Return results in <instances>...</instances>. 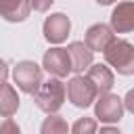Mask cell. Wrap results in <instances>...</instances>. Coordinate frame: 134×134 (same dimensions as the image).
<instances>
[{
  "mask_svg": "<svg viewBox=\"0 0 134 134\" xmlns=\"http://www.w3.org/2000/svg\"><path fill=\"white\" fill-rule=\"evenodd\" d=\"M0 13L8 21H21L29 13L27 0H0Z\"/></svg>",
  "mask_w": 134,
  "mask_h": 134,
  "instance_id": "cell-8",
  "label": "cell"
},
{
  "mask_svg": "<svg viewBox=\"0 0 134 134\" xmlns=\"http://www.w3.org/2000/svg\"><path fill=\"white\" fill-rule=\"evenodd\" d=\"M69 57H71L73 69H84L90 63V59H92V50H88L82 42H73L69 46Z\"/></svg>",
  "mask_w": 134,
  "mask_h": 134,
  "instance_id": "cell-10",
  "label": "cell"
},
{
  "mask_svg": "<svg viewBox=\"0 0 134 134\" xmlns=\"http://www.w3.org/2000/svg\"><path fill=\"white\" fill-rule=\"evenodd\" d=\"M96 113H98L100 117H105V119H115V117H119V115H121L119 98H115V96H107V98H103V100L98 103Z\"/></svg>",
  "mask_w": 134,
  "mask_h": 134,
  "instance_id": "cell-11",
  "label": "cell"
},
{
  "mask_svg": "<svg viewBox=\"0 0 134 134\" xmlns=\"http://www.w3.org/2000/svg\"><path fill=\"white\" fill-rule=\"evenodd\" d=\"M15 80L25 92H34L38 82H40V69L34 63H21L15 69Z\"/></svg>",
  "mask_w": 134,
  "mask_h": 134,
  "instance_id": "cell-4",
  "label": "cell"
},
{
  "mask_svg": "<svg viewBox=\"0 0 134 134\" xmlns=\"http://www.w3.org/2000/svg\"><path fill=\"white\" fill-rule=\"evenodd\" d=\"M128 107L134 111V92H130V94H128Z\"/></svg>",
  "mask_w": 134,
  "mask_h": 134,
  "instance_id": "cell-14",
  "label": "cell"
},
{
  "mask_svg": "<svg viewBox=\"0 0 134 134\" xmlns=\"http://www.w3.org/2000/svg\"><path fill=\"white\" fill-rule=\"evenodd\" d=\"M107 63H111L119 73H132L134 71V46L126 40H113L105 48Z\"/></svg>",
  "mask_w": 134,
  "mask_h": 134,
  "instance_id": "cell-1",
  "label": "cell"
},
{
  "mask_svg": "<svg viewBox=\"0 0 134 134\" xmlns=\"http://www.w3.org/2000/svg\"><path fill=\"white\" fill-rule=\"evenodd\" d=\"M50 4H52V0H34V8H38V10H44Z\"/></svg>",
  "mask_w": 134,
  "mask_h": 134,
  "instance_id": "cell-13",
  "label": "cell"
},
{
  "mask_svg": "<svg viewBox=\"0 0 134 134\" xmlns=\"http://www.w3.org/2000/svg\"><path fill=\"white\" fill-rule=\"evenodd\" d=\"M90 80H100V82H103V90H107V88L111 86V73H109L105 67H100V65H96V67L90 71Z\"/></svg>",
  "mask_w": 134,
  "mask_h": 134,
  "instance_id": "cell-12",
  "label": "cell"
},
{
  "mask_svg": "<svg viewBox=\"0 0 134 134\" xmlns=\"http://www.w3.org/2000/svg\"><path fill=\"white\" fill-rule=\"evenodd\" d=\"M96 2H100V4H109V2H113V0H96Z\"/></svg>",
  "mask_w": 134,
  "mask_h": 134,
  "instance_id": "cell-16",
  "label": "cell"
},
{
  "mask_svg": "<svg viewBox=\"0 0 134 134\" xmlns=\"http://www.w3.org/2000/svg\"><path fill=\"white\" fill-rule=\"evenodd\" d=\"M69 31V19L65 15H52L46 23H44V34L50 42H61L65 40Z\"/></svg>",
  "mask_w": 134,
  "mask_h": 134,
  "instance_id": "cell-6",
  "label": "cell"
},
{
  "mask_svg": "<svg viewBox=\"0 0 134 134\" xmlns=\"http://www.w3.org/2000/svg\"><path fill=\"white\" fill-rule=\"evenodd\" d=\"M88 84H90V82H88V80H82V77H75V80L69 84V96H71V100H73L75 105H80V107H86V105L90 103L92 94H94V90H92Z\"/></svg>",
  "mask_w": 134,
  "mask_h": 134,
  "instance_id": "cell-7",
  "label": "cell"
},
{
  "mask_svg": "<svg viewBox=\"0 0 134 134\" xmlns=\"http://www.w3.org/2000/svg\"><path fill=\"white\" fill-rule=\"evenodd\" d=\"M4 75H6V69H4V63H2V61H0V80H2V77H4Z\"/></svg>",
  "mask_w": 134,
  "mask_h": 134,
  "instance_id": "cell-15",
  "label": "cell"
},
{
  "mask_svg": "<svg viewBox=\"0 0 134 134\" xmlns=\"http://www.w3.org/2000/svg\"><path fill=\"white\" fill-rule=\"evenodd\" d=\"M86 42H88L90 48H94V50H105V48L113 42V36H111V31H109L107 25H94V27L88 29Z\"/></svg>",
  "mask_w": 134,
  "mask_h": 134,
  "instance_id": "cell-9",
  "label": "cell"
},
{
  "mask_svg": "<svg viewBox=\"0 0 134 134\" xmlns=\"http://www.w3.org/2000/svg\"><path fill=\"white\" fill-rule=\"evenodd\" d=\"M63 94H65V90H63L61 82L50 80V82L44 84L42 92L38 94V105H40L42 109H46V111H52V109H57V107L61 105Z\"/></svg>",
  "mask_w": 134,
  "mask_h": 134,
  "instance_id": "cell-2",
  "label": "cell"
},
{
  "mask_svg": "<svg viewBox=\"0 0 134 134\" xmlns=\"http://www.w3.org/2000/svg\"><path fill=\"white\" fill-rule=\"evenodd\" d=\"M44 67H46L50 73H54V75H65L69 69H73L69 50H63V48L50 50V52L44 57Z\"/></svg>",
  "mask_w": 134,
  "mask_h": 134,
  "instance_id": "cell-3",
  "label": "cell"
},
{
  "mask_svg": "<svg viewBox=\"0 0 134 134\" xmlns=\"http://www.w3.org/2000/svg\"><path fill=\"white\" fill-rule=\"evenodd\" d=\"M111 23L117 31H130L134 29V2H124L113 10Z\"/></svg>",
  "mask_w": 134,
  "mask_h": 134,
  "instance_id": "cell-5",
  "label": "cell"
}]
</instances>
